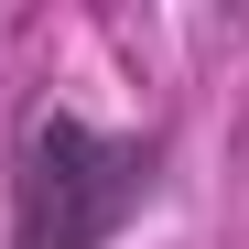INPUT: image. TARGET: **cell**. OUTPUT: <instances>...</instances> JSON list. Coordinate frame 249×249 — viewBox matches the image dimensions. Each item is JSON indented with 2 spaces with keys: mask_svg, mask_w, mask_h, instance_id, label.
<instances>
[{
  "mask_svg": "<svg viewBox=\"0 0 249 249\" xmlns=\"http://www.w3.org/2000/svg\"><path fill=\"white\" fill-rule=\"evenodd\" d=\"M174 130H98L87 108L33 98L11 119V249H108L162 195Z\"/></svg>",
  "mask_w": 249,
  "mask_h": 249,
  "instance_id": "obj_1",
  "label": "cell"
}]
</instances>
